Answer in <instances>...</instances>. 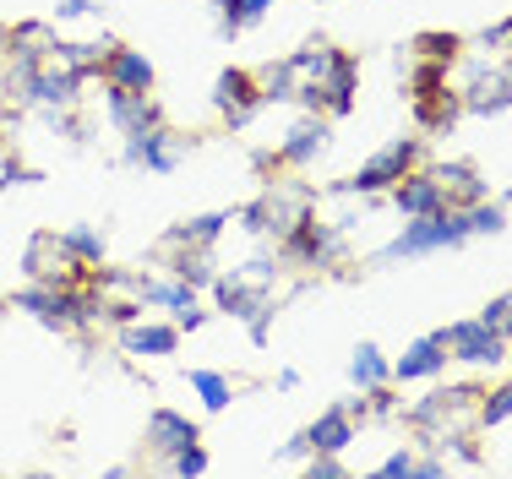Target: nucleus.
<instances>
[{"label":"nucleus","instance_id":"1","mask_svg":"<svg viewBox=\"0 0 512 479\" xmlns=\"http://www.w3.org/2000/svg\"><path fill=\"white\" fill-rule=\"evenodd\" d=\"M273 256H256V262H246L240 273H229V278H213V294H218V305H224L235 322H251V338L262 343L267 338V284H273Z\"/></svg>","mask_w":512,"mask_h":479},{"label":"nucleus","instance_id":"2","mask_svg":"<svg viewBox=\"0 0 512 479\" xmlns=\"http://www.w3.org/2000/svg\"><path fill=\"white\" fill-rule=\"evenodd\" d=\"M88 267L93 262H82L66 245V235H55V229H39V235L28 240V251H22V273L44 289H77L82 278H88Z\"/></svg>","mask_w":512,"mask_h":479},{"label":"nucleus","instance_id":"3","mask_svg":"<svg viewBox=\"0 0 512 479\" xmlns=\"http://www.w3.org/2000/svg\"><path fill=\"white\" fill-rule=\"evenodd\" d=\"M480 403H485L480 387H436L431 398L409 414V420L420 425V431H442V436L458 441L474 420H480Z\"/></svg>","mask_w":512,"mask_h":479},{"label":"nucleus","instance_id":"4","mask_svg":"<svg viewBox=\"0 0 512 479\" xmlns=\"http://www.w3.org/2000/svg\"><path fill=\"white\" fill-rule=\"evenodd\" d=\"M469 240V218L463 213H420L414 224L398 235L393 245H387V256H425V251H442V245H458Z\"/></svg>","mask_w":512,"mask_h":479},{"label":"nucleus","instance_id":"5","mask_svg":"<svg viewBox=\"0 0 512 479\" xmlns=\"http://www.w3.org/2000/svg\"><path fill=\"white\" fill-rule=\"evenodd\" d=\"M512 104V55L507 60H474L463 77V109L474 115H496Z\"/></svg>","mask_w":512,"mask_h":479},{"label":"nucleus","instance_id":"6","mask_svg":"<svg viewBox=\"0 0 512 479\" xmlns=\"http://www.w3.org/2000/svg\"><path fill=\"white\" fill-rule=\"evenodd\" d=\"M442 349H447V360H463V365H502L507 360V338L496 333V327H485V322H453V327H442Z\"/></svg>","mask_w":512,"mask_h":479},{"label":"nucleus","instance_id":"7","mask_svg":"<svg viewBox=\"0 0 512 479\" xmlns=\"http://www.w3.org/2000/svg\"><path fill=\"white\" fill-rule=\"evenodd\" d=\"M414 158H420V142H414V137L387 142L382 153L371 158V164H360V175H349V180H344V191H382V186H393V180H404V175H409Z\"/></svg>","mask_w":512,"mask_h":479},{"label":"nucleus","instance_id":"8","mask_svg":"<svg viewBox=\"0 0 512 479\" xmlns=\"http://www.w3.org/2000/svg\"><path fill=\"white\" fill-rule=\"evenodd\" d=\"M213 104L229 115V126H246L256 109H262V82H256L251 71L229 66V71H218V82H213Z\"/></svg>","mask_w":512,"mask_h":479},{"label":"nucleus","instance_id":"9","mask_svg":"<svg viewBox=\"0 0 512 479\" xmlns=\"http://www.w3.org/2000/svg\"><path fill=\"white\" fill-rule=\"evenodd\" d=\"M126 158L142 169H158V175H169V169L186 158V137H175V131L153 126V131H137V137H126Z\"/></svg>","mask_w":512,"mask_h":479},{"label":"nucleus","instance_id":"10","mask_svg":"<svg viewBox=\"0 0 512 479\" xmlns=\"http://www.w3.org/2000/svg\"><path fill=\"white\" fill-rule=\"evenodd\" d=\"M109 120H115L120 137H137V131L164 126V115H158L153 98L148 93H131V88H109Z\"/></svg>","mask_w":512,"mask_h":479},{"label":"nucleus","instance_id":"11","mask_svg":"<svg viewBox=\"0 0 512 479\" xmlns=\"http://www.w3.org/2000/svg\"><path fill=\"white\" fill-rule=\"evenodd\" d=\"M311 109H333V115H349V109H355V60L349 55H333V66H327Z\"/></svg>","mask_w":512,"mask_h":479},{"label":"nucleus","instance_id":"12","mask_svg":"<svg viewBox=\"0 0 512 479\" xmlns=\"http://www.w3.org/2000/svg\"><path fill=\"white\" fill-rule=\"evenodd\" d=\"M104 77H109V88L153 93V66H148V55H137V49L109 44V55H104Z\"/></svg>","mask_w":512,"mask_h":479},{"label":"nucleus","instance_id":"13","mask_svg":"<svg viewBox=\"0 0 512 479\" xmlns=\"http://www.w3.org/2000/svg\"><path fill=\"white\" fill-rule=\"evenodd\" d=\"M393 202H398V213H404V218H420V213H442L447 191H442V180H436V175H404V180H398V191H393Z\"/></svg>","mask_w":512,"mask_h":479},{"label":"nucleus","instance_id":"14","mask_svg":"<svg viewBox=\"0 0 512 479\" xmlns=\"http://www.w3.org/2000/svg\"><path fill=\"white\" fill-rule=\"evenodd\" d=\"M191 441H202V431L186 420V414L153 409V420H148V447H153V452H169V458H175L180 447H191Z\"/></svg>","mask_w":512,"mask_h":479},{"label":"nucleus","instance_id":"15","mask_svg":"<svg viewBox=\"0 0 512 479\" xmlns=\"http://www.w3.org/2000/svg\"><path fill=\"white\" fill-rule=\"evenodd\" d=\"M322 153H327V126H322V120H300V126L284 137V147H278V164L306 169V164H316Z\"/></svg>","mask_w":512,"mask_h":479},{"label":"nucleus","instance_id":"16","mask_svg":"<svg viewBox=\"0 0 512 479\" xmlns=\"http://www.w3.org/2000/svg\"><path fill=\"white\" fill-rule=\"evenodd\" d=\"M442 365H447V349H442V338L431 333V338H420L404 360L393 365V376H398V382H420V376H436Z\"/></svg>","mask_w":512,"mask_h":479},{"label":"nucleus","instance_id":"17","mask_svg":"<svg viewBox=\"0 0 512 479\" xmlns=\"http://www.w3.org/2000/svg\"><path fill=\"white\" fill-rule=\"evenodd\" d=\"M306 441H311V452H344L349 441H355V425H349V409L338 403V409H327L322 420L306 431Z\"/></svg>","mask_w":512,"mask_h":479},{"label":"nucleus","instance_id":"18","mask_svg":"<svg viewBox=\"0 0 512 479\" xmlns=\"http://www.w3.org/2000/svg\"><path fill=\"white\" fill-rule=\"evenodd\" d=\"M436 180H442L447 202H463V207L485 202V186H480V175H474V164H442V169H436Z\"/></svg>","mask_w":512,"mask_h":479},{"label":"nucleus","instance_id":"19","mask_svg":"<svg viewBox=\"0 0 512 479\" xmlns=\"http://www.w3.org/2000/svg\"><path fill=\"white\" fill-rule=\"evenodd\" d=\"M180 349V327H131L126 333V354H175Z\"/></svg>","mask_w":512,"mask_h":479},{"label":"nucleus","instance_id":"20","mask_svg":"<svg viewBox=\"0 0 512 479\" xmlns=\"http://www.w3.org/2000/svg\"><path fill=\"white\" fill-rule=\"evenodd\" d=\"M224 224H229V213H202V218H191L186 229H169V245H213L224 235Z\"/></svg>","mask_w":512,"mask_h":479},{"label":"nucleus","instance_id":"21","mask_svg":"<svg viewBox=\"0 0 512 479\" xmlns=\"http://www.w3.org/2000/svg\"><path fill=\"white\" fill-rule=\"evenodd\" d=\"M349 371H355V382H360V392H371V387H382L387 376V360H382V349H376V343H360L355 349V365H349Z\"/></svg>","mask_w":512,"mask_h":479},{"label":"nucleus","instance_id":"22","mask_svg":"<svg viewBox=\"0 0 512 479\" xmlns=\"http://www.w3.org/2000/svg\"><path fill=\"white\" fill-rule=\"evenodd\" d=\"M175 278H180V284H191V289H197V284H213V267H207L202 245H186V256L175 262Z\"/></svg>","mask_w":512,"mask_h":479},{"label":"nucleus","instance_id":"23","mask_svg":"<svg viewBox=\"0 0 512 479\" xmlns=\"http://www.w3.org/2000/svg\"><path fill=\"white\" fill-rule=\"evenodd\" d=\"M191 387L202 392L207 409H229V382H224L218 371H191Z\"/></svg>","mask_w":512,"mask_h":479},{"label":"nucleus","instance_id":"24","mask_svg":"<svg viewBox=\"0 0 512 479\" xmlns=\"http://www.w3.org/2000/svg\"><path fill=\"white\" fill-rule=\"evenodd\" d=\"M463 218H469V235H502L507 229V213L502 207H485V202H474Z\"/></svg>","mask_w":512,"mask_h":479},{"label":"nucleus","instance_id":"25","mask_svg":"<svg viewBox=\"0 0 512 479\" xmlns=\"http://www.w3.org/2000/svg\"><path fill=\"white\" fill-rule=\"evenodd\" d=\"M66 245L82 256V262H93V267L104 262V235H99V229H71V235H66Z\"/></svg>","mask_w":512,"mask_h":479},{"label":"nucleus","instance_id":"26","mask_svg":"<svg viewBox=\"0 0 512 479\" xmlns=\"http://www.w3.org/2000/svg\"><path fill=\"white\" fill-rule=\"evenodd\" d=\"M414 44H420V55H425V60H436V66L458 55V39H453V33H420Z\"/></svg>","mask_w":512,"mask_h":479},{"label":"nucleus","instance_id":"27","mask_svg":"<svg viewBox=\"0 0 512 479\" xmlns=\"http://www.w3.org/2000/svg\"><path fill=\"white\" fill-rule=\"evenodd\" d=\"M218 17H224V33H240V28H251V22H262L246 0H218Z\"/></svg>","mask_w":512,"mask_h":479},{"label":"nucleus","instance_id":"28","mask_svg":"<svg viewBox=\"0 0 512 479\" xmlns=\"http://www.w3.org/2000/svg\"><path fill=\"white\" fill-rule=\"evenodd\" d=\"M507 414H512V382H507L502 392H491V398L480 403V425H502Z\"/></svg>","mask_w":512,"mask_h":479},{"label":"nucleus","instance_id":"29","mask_svg":"<svg viewBox=\"0 0 512 479\" xmlns=\"http://www.w3.org/2000/svg\"><path fill=\"white\" fill-rule=\"evenodd\" d=\"M480 322L485 327H496V333H512V294H502V300H491V305H485V316H480Z\"/></svg>","mask_w":512,"mask_h":479},{"label":"nucleus","instance_id":"30","mask_svg":"<svg viewBox=\"0 0 512 479\" xmlns=\"http://www.w3.org/2000/svg\"><path fill=\"white\" fill-rule=\"evenodd\" d=\"M169 469H175V474H202V469H207V452L191 441V447H180L175 458H169Z\"/></svg>","mask_w":512,"mask_h":479},{"label":"nucleus","instance_id":"31","mask_svg":"<svg viewBox=\"0 0 512 479\" xmlns=\"http://www.w3.org/2000/svg\"><path fill=\"white\" fill-rule=\"evenodd\" d=\"M311 474H316V479H338V474H344V463H338L333 452H316V458H311Z\"/></svg>","mask_w":512,"mask_h":479},{"label":"nucleus","instance_id":"32","mask_svg":"<svg viewBox=\"0 0 512 479\" xmlns=\"http://www.w3.org/2000/svg\"><path fill=\"white\" fill-rule=\"evenodd\" d=\"M382 474H387V479H398V474H414V458H409V452H393V458L382 463Z\"/></svg>","mask_w":512,"mask_h":479},{"label":"nucleus","instance_id":"33","mask_svg":"<svg viewBox=\"0 0 512 479\" xmlns=\"http://www.w3.org/2000/svg\"><path fill=\"white\" fill-rule=\"evenodd\" d=\"M55 11H60V17H82V11H88V0H60Z\"/></svg>","mask_w":512,"mask_h":479},{"label":"nucleus","instance_id":"34","mask_svg":"<svg viewBox=\"0 0 512 479\" xmlns=\"http://www.w3.org/2000/svg\"><path fill=\"white\" fill-rule=\"evenodd\" d=\"M447 469V463H436V458H425V463H414V474H425V479H436V474H442Z\"/></svg>","mask_w":512,"mask_h":479},{"label":"nucleus","instance_id":"35","mask_svg":"<svg viewBox=\"0 0 512 479\" xmlns=\"http://www.w3.org/2000/svg\"><path fill=\"white\" fill-rule=\"evenodd\" d=\"M246 6L256 11V17H262V11H267V6H273V0H246Z\"/></svg>","mask_w":512,"mask_h":479},{"label":"nucleus","instance_id":"36","mask_svg":"<svg viewBox=\"0 0 512 479\" xmlns=\"http://www.w3.org/2000/svg\"><path fill=\"white\" fill-rule=\"evenodd\" d=\"M316 6H327V0H316Z\"/></svg>","mask_w":512,"mask_h":479}]
</instances>
